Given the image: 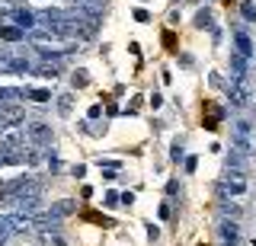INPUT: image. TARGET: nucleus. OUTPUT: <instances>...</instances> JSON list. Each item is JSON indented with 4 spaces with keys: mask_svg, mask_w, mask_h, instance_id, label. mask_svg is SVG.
I'll list each match as a JSON object with an SVG mask.
<instances>
[{
    "mask_svg": "<svg viewBox=\"0 0 256 246\" xmlns=\"http://www.w3.org/2000/svg\"><path fill=\"white\" fill-rule=\"evenodd\" d=\"M23 131H26L29 147H51V141H55L51 125H48V122H42V119H29V122L23 125Z\"/></svg>",
    "mask_w": 256,
    "mask_h": 246,
    "instance_id": "1",
    "label": "nucleus"
},
{
    "mask_svg": "<svg viewBox=\"0 0 256 246\" xmlns=\"http://www.w3.org/2000/svg\"><path fill=\"white\" fill-rule=\"evenodd\" d=\"M250 150H253V125L247 119H237L234 122V147H231V154L247 157Z\"/></svg>",
    "mask_w": 256,
    "mask_h": 246,
    "instance_id": "2",
    "label": "nucleus"
},
{
    "mask_svg": "<svg viewBox=\"0 0 256 246\" xmlns=\"http://www.w3.org/2000/svg\"><path fill=\"white\" fill-rule=\"evenodd\" d=\"M29 42L36 45L42 54H61V51H71V48H77L74 42H58V39H48V32H32L29 36Z\"/></svg>",
    "mask_w": 256,
    "mask_h": 246,
    "instance_id": "3",
    "label": "nucleus"
},
{
    "mask_svg": "<svg viewBox=\"0 0 256 246\" xmlns=\"http://www.w3.org/2000/svg\"><path fill=\"white\" fill-rule=\"evenodd\" d=\"M218 198H231V195H244L247 192V176L244 173H224V179L214 186Z\"/></svg>",
    "mask_w": 256,
    "mask_h": 246,
    "instance_id": "4",
    "label": "nucleus"
},
{
    "mask_svg": "<svg viewBox=\"0 0 256 246\" xmlns=\"http://www.w3.org/2000/svg\"><path fill=\"white\" fill-rule=\"evenodd\" d=\"M250 96H253L250 77H247V80H234V83L227 86V99H231L234 106H250Z\"/></svg>",
    "mask_w": 256,
    "mask_h": 246,
    "instance_id": "5",
    "label": "nucleus"
},
{
    "mask_svg": "<svg viewBox=\"0 0 256 246\" xmlns=\"http://www.w3.org/2000/svg\"><path fill=\"white\" fill-rule=\"evenodd\" d=\"M26 131L19 125H3L0 128V147H26Z\"/></svg>",
    "mask_w": 256,
    "mask_h": 246,
    "instance_id": "6",
    "label": "nucleus"
},
{
    "mask_svg": "<svg viewBox=\"0 0 256 246\" xmlns=\"http://www.w3.org/2000/svg\"><path fill=\"white\" fill-rule=\"evenodd\" d=\"M218 246H237L240 243V224L237 221H221L218 224Z\"/></svg>",
    "mask_w": 256,
    "mask_h": 246,
    "instance_id": "7",
    "label": "nucleus"
},
{
    "mask_svg": "<svg viewBox=\"0 0 256 246\" xmlns=\"http://www.w3.org/2000/svg\"><path fill=\"white\" fill-rule=\"evenodd\" d=\"M23 122V106L19 102H0V125H19Z\"/></svg>",
    "mask_w": 256,
    "mask_h": 246,
    "instance_id": "8",
    "label": "nucleus"
},
{
    "mask_svg": "<svg viewBox=\"0 0 256 246\" xmlns=\"http://www.w3.org/2000/svg\"><path fill=\"white\" fill-rule=\"evenodd\" d=\"M218 214H221V221H240V217H244V208H240L234 198H218Z\"/></svg>",
    "mask_w": 256,
    "mask_h": 246,
    "instance_id": "9",
    "label": "nucleus"
},
{
    "mask_svg": "<svg viewBox=\"0 0 256 246\" xmlns=\"http://www.w3.org/2000/svg\"><path fill=\"white\" fill-rule=\"evenodd\" d=\"M6 227H10V234H29V230H36V224H32V214H10L6 217Z\"/></svg>",
    "mask_w": 256,
    "mask_h": 246,
    "instance_id": "10",
    "label": "nucleus"
},
{
    "mask_svg": "<svg viewBox=\"0 0 256 246\" xmlns=\"http://www.w3.org/2000/svg\"><path fill=\"white\" fill-rule=\"evenodd\" d=\"M32 74H39V77H51V80H55L58 74H61V61H58V58H42V61H36Z\"/></svg>",
    "mask_w": 256,
    "mask_h": 246,
    "instance_id": "11",
    "label": "nucleus"
},
{
    "mask_svg": "<svg viewBox=\"0 0 256 246\" xmlns=\"http://www.w3.org/2000/svg\"><path fill=\"white\" fill-rule=\"evenodd\" d=\"M13 26L16 29H36V13L32 10H26V6H16V13H13Z\"/></svg>",
    "mask_w": 256,
    "mask_h": 246,
    "instance_id": "12",
    "label": "nucleus"
},
{
    "mask_svg": "<svg viewBox=\"0 0 256 246\" xmlns=\"http://www.w3.org/2000/svg\"><path fill=\"white\" fill-rule=\"evenodd\" d=\"M234 51H237L240 54V58H247V61H250L253 58V42H250V36H247V32H234Z\"/></svg>",
    "mask_w": 256,
    "mask_h": 246,
    "instance_id": "13",
    "label": "nucleus"
},
{
    "mask_svg": "<svg viewBox=\"0 0 256 246\" xmlns=\"http://www.w3.org/2000/svg\"><path fill=\"white\" fill-rule=\"evenodd\" d=\"M247 58H240L237 51H231V74H234V80H247Z\"/></svg>",
    "mask_w": 256,
    "mask_h": 246,
    "instance_id": "14",
    "label": "nucleus"
},
{
    "mask_svg": "<svg viewBox=\"0 0 256 246\" xmlns=\"http://www.w3.org/2000/svg\"><path fill=\"white\" fill-rule=\"evenodd\" d=\"M0 39H3V42H23V39H26V32H23V29H16V26L0 23Z\"/></svg>",
    "mask_w": 256,
    "mask_h": 246,
    "instance_id": "15",
    "label": "nucleus"
},
{
    "mask_svg": "<svg viewBox=\"0 0 256 246\" xmlns=\"http://www.w3.org/2000/svg\"><path fill=\"white\" fill-rule=\"evenodd\" d=\"M74 211H77V205L71 202V198H61V202H55L51 205V214L55 217H64V214H74Z\"/></svg>",
    "mask_w": 256,
    "mask_h": 246,
    "instance_id": "16",
    "label": "nucleus"
},
{
    "mask_svg": "<svg viewBox=\"0 0 256 246\" xmlns=\"http://www.w3.org/2000/svg\"><path fill=\"white\" fill-rule=\"evenodd\" d=\"M39 240H42V246H67L61 237H58V230H42V234H39Z\"/></svg>",
    "mask_w": 256,
    "mask_h": 246,
    "instance_id": "17",
    "label": "nucleus"
},
{
    "mask_svg": "<svg viewBox=\"0 0 256 246\" xmlns=\"http://www.w3.org/2000/svg\"><path fill=\"white\" fill-rule=\"evenodd\" d=\"M212 23H214L212 10H199V13H195V29H212Z\"/></svg>",
    "mask_w": 256,
    "mask_h": 246,
    "instance_id": "18",
    "label": "nucleus"
},
{
    "mask_svg": "<svg viewBox=\"0 0 256 246\" xmlns=\"http://www.w3.org/2000/svg\"><path fill=\"white\" fill-rule=\"evenodd\" d=\"M58 112H61V115L74 112V96H71V93H61V96H58Z\"/></svg>",
    "mask_w": 256,
    "mask_h": 246,
    "instance_id": "19",
    "label": "nucleus"
},
{
    "mask_svg": "<svg viewBox=\"0 0 256 246\" xmlns=\"http://www.w3.org/2000/svg\"><path fill=\"white\" fill-rule=\"evenodd\" d=\"M99 169H103L106 179H116V176H119V163L116 160H99Z\"/></svg>",
    "mask_w": 256,
    "mask_h": 246,
    "instance_id": "20",
    "label": "nucleus"
},
{
    "mask_svg": "<svg viewBox=\"0 0 256 246\" xmlns=\"http://www.w3.org/2000/svg\"><path fill=\"white\" fill-rule=\"evenodd\" d=\"M74 6L90 10V13H103V0H74Z\"/></svg>",
    "mask_w": 256,
    "mask_h": 246,
    "instance_id": "21",
    "label": "nucleus"
},
{
    "mask_svg": "<svg viewBox=\"0 0 256 246\" xmlns=\"http://www.w3.org/2000/svg\"><path fill=\"white\" fill-rule=\"evenodd\" d=\"M23 96H26V99H32V102H48V99H51V93H48V90H23Z\"/></svg>",
    "mask_w": 256,
    "mask_h": 246,
    "instance_id": "22",
    "label": "nucleus"
},
{
    "mask_svg": "<svg viewBox=\"0 0 256 246\" xmlns=\"http://www.w3.org/2000/svg\"><path fill=\"white\" fill-rule=\"evenodd\" d=\"M13 13H16V3L13 0H0V19H13Z\"/></svg>",
    "mask_w": 256,
    "mask_h": 246,
    "instance_id": "23",
    "label": "nucleus"
},
{
    "mask_svg": "<svg viewBox=\"0 0 256 246\" xmlns=\"http://www.w3.org/2000/svg\"><path fill=\"white\" fill-rule=\"evenodd\" d=\"M71 83H74V90H80V86L90 83V74H86V71H77V74L71 77Z\"/></svg>",
    "mask_w": 256,
    "mask_h": 246,
    "instance_id": "24",
    "label": "nucleus"
},
{
    "mask_svg": "<svg viewBox=\"0 0 256 246\" xmlns=\"http://www.w3.org/2000/svg\"><path fill=\"white\" fill-rule=\"evenodd\" d=\"M240 13H244V19H250V23H256V6L250 3V0H244V3H240Z\"/></svg>",
    "mask_w": 256,
    "mask_h": 246,
    "instance_id": "25",
    "label": "nucleus"
},
{
    "mask_svg": "<svg viewBox=\"0 0 256 246\" xmlns=\"http://www.w3.org/2000/svg\"><path fill=\"white\" fill-rule=\"evenodd\" d=\"M84 217H86V221H96V224H103V227H109V224H112L109 217H103V214H90V211H86Z\"/></svg>",
    "mask_w": 256,
    "mask_h": 246,
    "instance_id": "26",
    "label": "nucleus"
},
{
    "mask_svg": "<svg viewBox=\"0 0 256 246\" xmlns=\"http://www.w3.org/2000/svg\"><path fill=\"white\" fill-rule=\"evenodd\" d=\"M103 202H106V208H112V205H119V195H116V192H106Z\"/></svg>",
    "mask_w": 256,
    "mask_h": 246,
    "instance_id": "27",
    "label": "nucleus"
},
{
    "mask_svg": "<svg viewBox=\"0 0 256 246\" xmlns=\"http://www.w3.org/2000/svg\"><path fill=\"white\" fill-rule=\"evenodd\" d=\"M134 19H138V23H147V19H151V13H147V10H141V6H138V10H134Z\"/></svg>",
    "mask_w": 256,
    "mask_h": 246,
    "instance_id": "28",
    "label": "nucleus"
},
{
    "mask_svg": "<svg viewBox=\"0 0 256 246\" xmlns=\"http://www.w3.org/2000/svg\"><path fill=\"white\" fill-rule=\"evenodd\" d=\"M164 42H167V48H176V39H173V32H164Z\"/></svg>",
    "mask_w": 256,
    "mask_h": 246,
    "instance_id": "29",
    "label": "nucleus"
},
{
    "mask_svg": "<svg viewBox=\"0 0 256 246\" xmlns=\"http://www.w3.org/2000/svg\"><path fill=\"white\" fill-rule=\"evenodd\" d=\"M119 202H122V205H134V192H125V195H119Z\"/></svg>",
    "mask_w": 256,
    "mask_h": 246,
    "instance_id": "30",
    "label": "nucleus"
},
{
    "mask_svg": "<svg viewBox=\"0 0 256 246\" xmlns=\"http://www.w3.org/2000/svg\"><path fill=\"white\" fill-rule=\"evenodd\" d=\"M170 157H173V160H179V157H183V144H179V141L173 144V154H170Z\"/></svg>",
    "mask_w": 256,
    "mask_h": 246,
    "instance_id": "31",
    "label": "nucleus"
},
{
    "mask_svg": "<svg viewBox=\"0 0 256 246\" xmlns=\"http://www.w3.org/2000/svg\"><path fill=\"white\" fill-rule=\"evenodd\" d=\"M71 173H74V176H77V179H80V176H84V173H86V166H84V163H77V166H74V169H71Z\"/></svg>",
    "mask_w": 256,
    "mask_h": 246,
    "instance_id": "32",
    "label": "nucleus"
},
{
    "mask_svg": "<svg viewBox=\"0 0 256 246\" xmlns=\"http://www.w3.org/2000/svg\"><path fill=\"white\" fill-rule=\"evenodd\" d=\"M103 115V106H90V119H99Z\"/></svg>",
    "mask_w": 256,
    "mask_h": 246,
    "instance_id": "33",
    "label": "nucleus"
},
{
    "mask_svg": "<svg viewBox=\"0 0 256 246\" xmlns=\"http://www.w3.org/2000/svg\"><path fill=\"white\" fill-rule=\"evenodd\" d=\"M186 3H195V0H186Z\"/></svg>",
    "mask_w": 256,
    "mask_h": 246,
    "instance_id": "34",
    "label": "nucleus"
},
{
    "mask_svg": "<svg viewBox=\"0 0 256 246\" xmlns=\"http://www.w3.org/2000/svg\"><path fill=\"white\" fill-rule=\"evenodd\" d=\"M250 3H253V6H256V0H250Z\"/></svg>",
    "mask_w": 256,
    "mask_h": 246,
    "instance_id": "35",
    "label": "nucleus"
},
{
    "mask_svg": "<svg viewBox=\"0 0 256 246\" xmlns=\"http://www.w3.org/2000/svg\"><path fill=\"white\" fill-rule=\"evenodd\" d=\"M0 128H3V125H0Z\"/></svg>",
    "mask_w": 256,
    "mask_h": 246,
    "instance_id": "36",
    "label": "nucleus"
}]
</instances>
